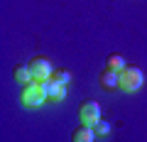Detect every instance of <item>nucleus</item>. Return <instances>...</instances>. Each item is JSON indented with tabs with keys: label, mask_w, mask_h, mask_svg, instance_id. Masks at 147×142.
<instances>
[{
	"label": "nucleus",
	"mask_w": 147,
	"mask_h": 142,
	"mask_svg": "<svg viewBox=\"0 0 147 142\" xmlns=\"http://www.w3.org/2000/svg\"><path fill=\"white\" fill-rule=\"evenodd\" d=\"M27 64H30V69H32L34 81H47V79H52L54 69H52V64H49L47 57H34L32 61H27Z\"/></svg>",
	"instance_id": "20e7f679"
},
{
	"label": "nucleus",
	"mask_w": 147,
	"mask_h": 142,
	"mask_svg": "<svg viewBox=\"0 0 147 142\" xmlns=\"http://www.w3.org/2000/svg\"><path fill=\"white\" fill-rule=\"evenodd\" d=\"M79 118H81L84 125L96 127L100 122V105L96 103V100H84V103L79 105Z\"/></svg>",
	"instance_id": "7ed1b4c3"
},
{
	"label": "nucleus",
	"mask_w": 147,
	"mask_h": 142,
	"mask_svg": "<svg viewBox=\"0 0 147 142\" xmlns=\"http://www.w3.org/2000/svg\"><path fill=\"white\" fill-rule=\"evenodd\" d=\"M12 76H15V81H17V83H22V86H25V83H32V81H34L30 64H17L15 71H12Z\"/></svg>",
	"instance_id": "6e6552de"
},
{
	"label": "nucleus",
	"mask_w": 147,
	"mask_h": 142,
	"mask_svg": "<svg viewBox=\"0 0 147 142\" xmlns=\"http://www.w3.org/2000/svg\"><path fill=\"white\" fill-rule=\"evenodd\" d=\"M105 66H108V69H113V71H123V69H125L127 64L123 61V57H118V54H110V57L105 59Z\"/></svg>",
	"instance_id": "1a4fd4ad"
},
{
	"label": "nucleus",
	"mask_w": 147,
	"mask_h": 142,
	"mask_svg": "<svg viewBox=\"0 0 147 142\" xmlns=\"http://www.w3.org/2000/svg\"><path fill=\"white\" fill-rule=\"evenodd\" d=\"M20 100H22V105H27V108H39V105H44V103H47L44 83H42V81L25 83V86H22V93H20Z\"/></svg>",
	"instance_id": "f257e3e1"
},
{
	"label": "nucleus",
	"mask_w": 147,
	"mask_h": 142,
	"mask_svg": "<svg viewBox=\"0 0 147 142\" xmlns=\"http://www.w3.org/2000/svg\"><path fill=\"white\" fill-rule=\"evenodd\" d=\"M42 83H44V91H47V100H52V103L64 100V96H66V86L64 83H57L54 79H47Z\"/></svg>",
	"instance_id": "423d86ee"
},
{
	"label": "nucleus",
	"mask_w": 147,
	"mask_h": 142,
	"mask_svg": "<svg viewBox=\"0 0 147 142\" xmlns=\"http://www.w3.org/2000/svg\"><path fill=\"white\" fill-rule=\"evenodd\" d=\"M98 83L103 86V91H118L120 88V71H113L105 66L98 76Z\"/></svg>",
	"instance_id": "39448f33"
},
{
	"label": "nucleus",
	"mask_w": 147,
	"mask_h": 142,
	"mask_svg": "<svg viewBox=\"0 0 147 142\" xmlns=\"http://www.w3.org/2000/svg\"><path fill=\"white\" fill-rule=\"evenodd\" d=\"M52 79L57 81V83H64V86H66L69 81H71V71H69V69H54Z\"/></svg>",
	"instance_id": "9d476101"
},
{
	"label": "nucleus",
	"mask_w": 147,
	"mask_h": 142,
	"mask_svg": "<svg viewBox=\"0 0 147 142\" xmlns=\"http://www.w3.org/2000/svg\"><path fill=\"white\" fill-rule=\"evenodd\" d=\"M93 130L98 132V135H103V137H105V135H110V122H108V120H100L98 125L93 127Z\"/></svg>",
	"instance_id": "9b49d317"
},
{
	"label": "nucleus",
	"mask_w": 147,
	"mask_h": 142,
	"mask_svg": "<svg viewBox=\"0 0 147 142\" xmlns=\"http://www.w3.org/2000/svg\"><path fill=\"white\" fill-rule=\"evenodd\" d=\"M93 137H96V130L81 122V125L76 127V130H74V135H71V142H93Z\"/></svg>",
	"instance_id": "0eeeda50"
},
{
	"label": "nucleus",
	"mask_w": 147,
	"mask_h": 142,
	"mask_svg": "<svg viewBox=\"0 0 147 142\" xmlns=\"http://www.w3.org/2000/svg\"><path fill=\"white\" fill-rule=\"evenodd\" d=\"M145 83V74H142V69L137 66H125L120 71V88L127 91V93H135V91L142 88Z\"/></svg>",
	"instance_id": "f03ea898"
}]
</instances>
